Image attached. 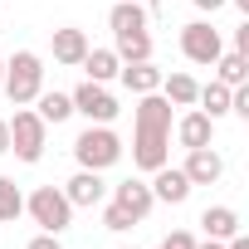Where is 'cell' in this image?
Instances as JSON below:
<instances>
[{
	"label": "cell",
	"instance_id": "obj_4",
	"mask_svg": "<svg viewBox=\"0 0 249 249\" xmlns=\"http://www.w3.org/2000/svg\"><path fill=\"white\" fill-rule=\"evenodd\" d=\"M5 122H10V152L35 166V161L44 157V127H49V122H44L35 107H20V112L5 117Z\"/></svg>",
	"mask_w": 249,
	"mask_h": 249
},
{
	"label": "cell",
	"instance_id": "obj_27",
	"mask_svg": "<svg viewBox=\"0 0 249 249\" xmlns=\"http://www.w3.org/2000/svg\"><path fill=\"white\" fill-rule=\"evenodd\" d=\"M234 54H249V25L234 30Z\"/></svg>",
	"mask_w": 249,
	"mask_h": 249
},
{
	"label": "cell",
	"instance_id": "obj_20",
	"mask_svg": "<svg viewBox=\"0 0 249 249\" xmlns=\"http://www.w3.org/2000/svg\"><path fill=\"white\" fill-rule=\"evenodd\" d=\"M230 93H234V88H225V83H220V78H215V83H205V88H200V93H196V103H205V107H200V112H205V117H210V122H220V117H225V112H230Z\"/></svg>",
	"mask_w": 249,
	"mask_h": 249
},
{
	"label": "cell",
	"instance_id": "obj_6",
	"mask_svg": "<svg viewBox=\"0 0 249 249\" xmlns=\"http://www.w3.org/2000/svg\"><path fill=\"white\" fill-rule=\"evenodd\" d=\"M69 98H73V112H83L88 122H112V117L122 112V107H117V98H112L103 83H93V78H88V83H78Z\"/></svg>",
	"mask_w": 249,
	"mask_h": 249
},
{
	"label": "cell",
	"instance_id": "obj_24",
	"mask_svg": "<svg viewBox=\"0 0 249 249\" xmlns=\"http://www.w3.org/2000/svg\"><path fill=\"white\" fill-rule=\"evenodd\" d=\"M132 225H137V220H132L127 210H122V205H107V210H103V230H112V234H122V230H132Z\"/></svg>",
	"mask_w": 249,
	"mask_h": 249
},
{
	"label": "cell",
	"instance_id": "obj_19",
	"mask_svg": "<svg viewBox=\"0 0 249 249\" xmlns=\"http://www.w3.org/2000/svg\"><path fill=\"white\" fill-rule=\"evenodd\" d=\"M210 69L220 73V83H225V88H239V83H249V54H220Z\"/></svg>",
	"mask_w": 249,
	"mask_h": 249
},
{
	"label": "cell",
	"instance_id": "obj_8",
	"mask_svg": "<svg viewBox=\"0 0 249 249\" xmlns=\"http://www.w3.org/2000/svg\"><path fill=\"white\" fill-rule=\"evenodd\" d=\"M112 205H122V210H127V215H132V220L142 225V220L152 215L157 196H152V186H147V181H137V176H132V181H122V186H112Z\"/></svg>",
	"mask_w": 249,
	"mask_h": 249
},
{
	"label": "cell",
	"instance_id": "obj_26",
	"mask_svg": "<svg viewBox=\"0 0 249 249\" xmlns=\"http://www.w3.org/2000/svg\"><path fill=\"white\" fill-rule=\"evenodd\" d=\"M25 249H64V244H59V234H49V230H39V234H35V239H30Z\"/></svg>",
	"mask_w": 249,
	"mask_h": 249
},
{
	"label": "cell",
	"instance_id": "obj_1",
	"mask_svg": "<svg viewBox=\"0 0 249 249\" xmlns=\"http://www.w3.org/2000/svg\"><path fill=\"white\" fill-rule=\"evenodd\" d=\"M0 88L10 93V103H15V107L35 103V98L44 93V59H39L35 49L10 54V59H5V78H0Z\"/></svg>",
	"mask_w": 249,
	"mask_h": 249
},
{
	"label": "cell",
	"instance_id": "obj_5",
	"mask_svg": "<svg viewBox=\"0 0 249 249\" xmlns=\"http://www.w3.org/2000/svg\"><path fill=\"white\" fill-rule=\"evenodd\" d=\"M181 54H186L191 64H215V59L225 54V44H220V30H210L205 20H191V25H181Z\"/></svg>",
	"mask_w": 249,
	"mask_h": 249
},
{
	"label": "cell",
	"instance_id": "obj_12",
	"mask_svg": "<svg viewBox=\"0 0 249 249\" xmlns=\"http://www.w3.org/2000/svg\"><path fill=\"white\" fill-rule=\"evenodd\" d=\"M107 25H112V35H137V30L152 25V10L137 5V0H117L112 15H107Z\"/></svg>",
	"mask_w": 249,
	"mask_h": 249
},
{
	"label": "cell",
	"instance_id": "obj_11",
	"mask_svg": "<svg viewBox=\"0 0 249 249\" xmlns=\"http://www.w3.org/2000/svg\"><path fill=\"white\" fill-rule=\"evenodd\" d=\"M64 196H69L73 210H78V205H98V200L107 196V181H103V171H78V176L64 186Z\"/></svg>",
	"mask_w": 249,
	"mask_h": 249
},
{
	"label": "cell",
	"instance_id": "obj_34",
	"mask_svg": "<svg viewBox=\"0 0 249 249\" xmlns=\"http://www.w3.org/2000/svg\"><path fill=\"white\" fill-rule=\"evenodd\" d=\"M137 5H147V0H137Z\"/></svg>",
	"mask_w": 249,
	"mask_h": 249
},
{
	"label": "cell",
	"instance_id": "obj_30",
	"mask_svg": "<svg viewBox=\"0 0 249 249\" xmlns=\"http://www.w3.org/2000/svg\"><path fill=\"white\" fill-rule=\"evenodd\" d=\"M220 5H225V0H196V10H205V15H215Z\"/></svg>",
	"mask_w": 249,
	"mask_h": 249
},
{
	"label": "cell",
	"instance_id": "obj_17",
	"mask_svg": "<svg viewBox=\"0 0 249 249\" xmlns=\"http://www.w3.org/2000/svg\"><path fill=\"white\" fill-rule=\"evenodd\" d=\"M200 225H205V234L210 239H230V234H239V210H230V205H205V215H200Z\"/></svg>",
	"mask_w": 249,
	"mask_h": 249
},
{
	"label": "cell",
	"instance_id": "obj_3",
	"mask_svg": "<svg viewBox=\"0 0 249 249\" xmlns=\"http://www.w3.org/2000/svg\"><path fill=\"white\" fill-rule=\"evenodd\" d=\"M25 210H30L35 225L49 230V234H64V230L73 225V205H69V196H64L59 186H39V191L25 200Z\"/></svg>",
	"mask_w": 249,
	"mask_h": 249
},
{
	"label": "cell",
	"instance_id": "obj_13",
	"mask_svg": "<svg viewBox=\"0 0 249 249\" xmlns=\"http://www.w3.org/2000/svg\"><path fill=\"white\" fill-rule=\"evenodd\" d=\"M93 44H88V35L83 30H73V25H64V30H54V64H83V54H88Z\"/></svg>",
	"mask_w": 249,
	"mask_h": 249
},
{
	"label": "cell",
	"instance_id": "obj_33",
	"mask_svg": "<svg viewBox=\"0 0 249 249\" xmlns=\"http://www.w3.org/2000/svg\"><path fill=\"white\" fill-rule=\"evenodd\" d=\"M0 78H5V59H0Z\"/></svg>",
	"mask_w": 249,
	"mask_h": 249
},
{
	"label": "cell",
	"instance_id": "obj_18",
	"mask_svg": "<svg viewBox=\"0 0 249 249\" xmlns=\"http://www.w3.org/2000/svg\"><path fill=\"white\" fill-rule=\"evenodd\" d=\"M83 69H88V78H93V83H107V78H117L122 59H117L112 49H88V54H83Z\"/></svg>",
	"mask_w": 249,
	"mask_h": 249
},
{
	"label": "cell",
	"instance_id": "obj_28",
	"mask_svg": "<svg viewBox=\"0 0 249 249\" xmlns=\"http://www.w3.org/2000/svg\"><path fill=\"white\" fill-rule=\"evenodd\" d=\"M5 152H10V122L0 117V157H5Z\"/></svg>",
	"mask_w": 249,
	"mask_h": 249
},
{
	"label": "cell",
	"instance_id": "obj_32",
	"mask_svg": "<svg viewBox=\"0 0 249 249\" xmlns=\"http://www.w3.org/2000/svg\"><path fill=\"white\" fill-rule=\"evenodd\" d=\"M230 5H239V10H244V15H249V0H230Z\"/></svg>",
	"mask_w": 249,
	"mask_h": 249
},
{
	"label": "cell",
	"instance_id": "obj_14",
	"mask_svg": "<svg viewBox=\"0 0 249 249\" xmlns=\"http://www.w3.org/2000/svg\"><path fill=\"white\" fill-rule=\"evenodd\" d=\"M117 78L127 83V93H137V98L161 88V69H157L152 59H142V64H122V69H117Z\"/></svg>",
	"mask_w": 249,
	"mask_h": 249
},
{
	"label": "cell",
	"instance_id": "obj_9",
	"mask_svg": "<svg viewBox=\"0 0 249 249\" xmlns=\"http://www.w3.org/2000/svg\"><path fill=\"white\" fill-rule=\"evenodd\" d=\"M147 186H152V196H157V200H166V205H181V200L191 196V181H186V171H181V166H171V161H166V166H157Z\"/></svg>",
	"mask_w": 249,
	"mask_h": 249
},
{
	"label": "cell",
	"instance_id": "obj_16",
	"mask_svg": "<svg viewBox=\"0 0 249 249\" xmlns=\"http://www.w3.org/2000/svg\"><path fill=\"white\" fill-rule=\"evenodd\" d=\"M171 107H191L196 103V93H200V83L191 78V73H161V88H157Z\"/></svg>",
	"mask_w": 249,
	"mask_h": 249
},
{
	"label": "cell",
	"instance_id": "obj_23",
	"mask_svg": "<svg viewBox=\"0 0 249 249\" xmlns=\"http://www.w3.org/2000/svg\"><path fill=\"white\" fill-rule=\"evenodd\" d=\"M25 215V196H20V186L10 181V176H0V225H10V220H20Z\"/></svg>",
	"mask_w": 249,
	"mask_h": 249
},
{
	"label": "cell",
	"instance_id": "obj_29",
	"mask_svg": "<svg viewBox=\"0 0 249 249\" xmlns=\"http://www.w3.org/2000/svg\"><path fill=\"white\" fill-rule=\"evenodd\" d=\"M225 249H249V239H244V230H239V234H230V239H225Z\"/></svg>",
	"mask_w": 249,
	"mask_h": 249
},
{
	"label": "cell",
	"instance_id": "obj_15",
	"mask_svg": "<svg viewBox=\"0 0 249 249\" xmlns=\"http://www.w3.org/2000/svg\"><path fill=\"white\" fill-rule=\"evenodd\" d=\"M210 132H215V122H210L205 112H186V117L176 122V137H181V147H186V152L210 147Z\"/></svg>",
	"mask_w": 249,
	"mask_h": 249
},
{
	"label": "cell",
	"instance_id": "obj_7",
	"mask_svg": "<svg viewBox=\"0 0 249 249\" xmlns=\"http://www.w3.org/2000/svg\"><path fill=\"white\" fill-rule=\"evenodd\" d=\"M166 161H171V132H161V127H137V137H132V166L157 171V166H166Z\"/></svg>",
	"mask_w": 249,
	"mask_h": 249
},
{
	"label": "cell",
	"instance_id": "obj_22",
	"mask_svg": "<svg viewBox=\"0 0 249 249\" xmlns=\"http://www.w3.org/2000/svg\"><path fill=\"white\" fill-rule=\"evenodd\" d=\"M35 103H39L35 112H39L44 122H64V117H73V98H69V93H39Z\"/></svg>",
	"mask_w": 249,
	"mask_h": 249
},
{
	"label": "cell",
	"instance_id": "obj_21",
	"mask_svg": "<svg viewBox=\"0 0 249 249\" xmlns=\"http://www.w3.org/2000/svg\"><path fill=\"white\" fill-rule=\"evenodd\" d=\"M122 64H142V59H152V35L147 30H137V35H117V49H112Z\"/></svg>",
	"mask_w": 249,
	"mask_h": 249
},
{
	"label": "cell",
	"instance_id": "obj_10",
	"mask_svg": "<svg viewBox=\"0 0 249 249\" xmlns=\"http://www.w3.org/2000/svg\"><path fill=\"white\" fill-rule=\"evenodd\" d=\"M186 181L191 186H215L220 176H225V161H220V152H210V147H196L191 157H186Z\"/></svg>",
	"mask_w": 249,
	"mask_h": 249
},
{
	"label": "cell",
	"instance_id": "obj_31",
	"mask_svg": "<svg viewBox=\"0 0 249 249\" xmlns=\"http://www.w3.org/2000/svg\"><path fill=\"white\" fill-rule=\"evenodd\" d=\"M196 249H225V244H220V239H205V244H196Z\"/></svg>",
	"mask_w": 249,
	"mask_h": 249
},
{
	"label": "cell",
	"instance_id": "obj_2",
	"mask_svg": "<svg viewBox=\"0 0 249 249\" xmlns=\"http://www.w3.org/2000/svg\"><path fill=\"white\" fill-rule=\"evenodd\" d=\"M73 157L83 171H107L122 161V142L107 122H88V132H78V142H73Z\"/></svg>",
	"mask_w": 249,
	"mask_h": 249
},
{
	"label": "cell",
	"instance_id": "obj_25",
	"mask_svg": "<svg viewBox=\"0 0 249 249\" xmlns=\"http://www.w3.org/2000/svg\"><path fill=\"white\" fill-rule=\"evenodd\" d=\"M157 249H196V234H191V230H176V234H166Z\"/></svg>",
	"mask_w": 249,
	"mask_h": 249
}]
</instances>
